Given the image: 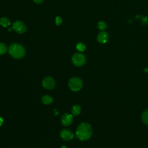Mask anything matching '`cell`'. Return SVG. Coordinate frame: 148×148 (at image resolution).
I'll use <instances>...</instances> for the list:
<instances>
[{
    "label": "cell",
    "mask_w": 148,
    "mask_h": 148,
    "mask_svg": "<svg viewBox=\"0 0 148 148\" xmlns=\"http://www.w3.org/2000/svg\"><path fill=\"white\" fill-rule=\"evenodd\" d=\"M92 135V128L90 124L86 123H81L76 131V136L80 140L88 139Z\"/></svg>",
    "instance_id": "cell-1"
},
{
    "label": "cell",
    "mask_w": 148,
    "mask_h": 148,
    "mask_svg": "<svg viewBox=\"0 0 148 148\" xmlns=\"http://www.w3.org/2000/svg\"><path fill=\"white\" fill-rule=\"evenodd\" d=\"M8 51L13 58L16 59H20L23 57L25 52L24 47L19 43H12L10 45Z\"/></svg>",
    "instance_id": "cell-2"
},
{
    "label": "cell",
    "mask_w": 148,
    "mask_h": 148,
    "mask_svg": "<svg viewBox=\"0 0 148 148\" xmlns=\"http://www.w3.org/2000/svg\"><path fill=\"white\" fill-rule=\"evenodd\" d=\"M82 85L83 83L82 80L77 77L71 78L68 83L69 87L73 91H77L80 90L82 87Z\"/></svg>",
    "instance_id": "cell-3"
},
{
    "label": "cell",
    "mask_w": 148,
    "mask_h": 148,
    "mask_svg": "<svg viewBox=\"0 0 148 148\" xmlns=\"http://www.w3.org/2000/svg\"><path fill=\"white\" fill-rule=\"evenodd\" d=\"M72 61L75 65L80 66L84 65L86 62V58L84 56L82 53H77L73 56L72 58Z\"/></svg>",
    "instance_id": "cell-4"
},
{
    "label": "cell",
    "mask_w": 148,
    "mask_h": 148,
    "mask_svg": "<svg viewBox=\"0 0 148 148\" xmlns=\"http://www.w3.org/2000/svg\"><path fill=\"white\" fill-rule=\"evenodd\" d=\"M12 29L18 34H23L27 30L25 24L21 21H16L12 24Z\"/></svg>",
    "instance_id": "cell-5"
},
{
    "label": "cell",
    "mask_w": 148,
    "mask_h": 148,
    "mask_svg": "<svg viewBox=\"0 0 148 148\" xmlns=\"http://www.w3.org/2000/svg\"><path fill=\"white\" fill-rule=\"evenodd\" d=\"M55 81L51 77H46L42 81L43 87L47 90L53 89L55 87Z\"/></svg>",
    "instance_id": "cell-6"
},
{
    "label": "cell",
    "mask_w": 148,
    "mask_h": 148,
    "mask_svg": "<svg viewBox=\"0 0 148 148\" xmlns=\"http://www.w3.org/2000/svg\"><path fill=\"white\" fill-rule=\"evenodd\" d=\"M61 124L64 126L69 125L73 121V116L72 114L66 113L61 117Z\"/></svg>",
    "instance_id": "cell-7"
},
{
    "label": "cell",
    "mask_w": 148,
    "mask_h": 148,
    "mask_svg": "<svg viewBox=\"0 0 148 148\" xmlns=\"http://www.w3.org/2000/svg\"><path fill=\"white\" fill-rule=\"evenodd\" d=\"M60 136L63 140L68 141L73 139V134L70 130L64 129L61 131Z\"/></svg>",
    "instance_id": "cell-8"
},
{
    "label": "cell",
    "mask_w": 148,
    "mask_h": 148,
    "mask_svg": "<svg viewBox=\"0 0 148 148\" xmlns=\"http://www.w3.org/2000/svg\"><path fill=\"white\" fill-rule=\"evenodd\" d=\"M108 40V35L106 32H101L97 36V40L101 44H104Z\"/></svg>",
    "instance_id": "cell-9"
},
{
    "label": "cell",
    "mask_w": 148,
    "mask_h": 148,
    "mask_svg": "<svg viewBox=\"0 0 148 148\" xmlns=\"http://www.w3.org/2000/svg\"><path fill=\"white\" fill-rule=\"evenodd\" d=\"M0 25L3 27H8L10 25V21L7 17H2L0 18Z\"/></svg>",
    "instance_id": "cell-10"
},
{
    "label": "cell",
    "mask_w": 148,
    "mask_h": 148,
    "mask_svg": "<svg viewBox=\"0 0 148 148\" xmlns=\"http://www.w3.org/2000/svg\"><path fill=\"white\" fill-rule=\"evenodd\" d=\"M42 102L45 105H49L53 102V98L49 95H44L42 98Z\"/></svg>",
    "instance_id": "cell-11"
},
{
    "label": "cell",
    "mask_w": 148,
    "mask_h": 148,
    "mask_svg": "<svg viewBox=\"0 0 148 148\" xmlns=\"http://www.w3.org/2000/svg\"><path fill=\"white\" fill-rule=\"evenodd\" d=\"M81 111V108L79 105H75L72 108V114L75 116H77L80 114Z\"/></svg>",
    "instance_id": "cell-12"
},
{
    "label": "cell",
    "mask_w": 148,
    "mask_h": 148,
    "mask_svg": "<svg viewBox=\"0 0 148 148\" xmlns=\"http://www.w3.org/2000/svg\"><path fill=\"white\" fill-rule=\"evenodd\" d=\"M142 119L145 124L148 125V110H145L143 113L142 116Z\"/></svg>",
    "instance_id": "cell-13"
},
{
    "label": "cell",
    "mask_w": 148,
    "mask_h": 148,
    "mask_svg": "<svg viewBox=\"0 0 148 148\" xmlns=\"http://www.w3.org/2000/svg\"><path fill=\"white\" fill-rule=\"evenodd\" d=\"M7 51V47L5 44L0 43V55L5 54Z\"/></svg>",
    "instance_id": "cell-14"
},
{
    "label": "cell",
    "mask_w": 148,
    "mask_h": 148,
    "mask_svg": "<svg viewBox=\"0 0 148 148\" xmlns=\"http://www.w3.org/2000/svg\"><path fill=\"white\" fill-rule=\"evenodd\" d=\"M106 27H107V25L106 23L104 21H99L98 24V28L100 30H102V31L104 30L106 28Z\"/></svg>",
    "instance_id": "cell-15"
},
{
    "label": "cell",
    "mask_w": 148,
    "mask_h": 148,
    "mask_svg": "<svg viewBox=\"0 0 148 148\" xmlns=\"http://www.w3.org/2000/svg\"><path fill=\"white\" fill-rule=\"evenodd\" d=\"M76 49L79 51H83L86 49V46L83 43L79 42L76 45Z\"/></svg>",
    "instance_id": "cell-16"
},
{
    "label": "cell",
    "mask_w": 148,
    "mask_h": 148,
    "mask_svg": "<svg viewBox=\"0 0 148 148\" xmlns=\"http://www.w3.org/2000/svg\"><path fill=\"white\" fill-rule=\"evenodd\" d=\"M62 23V18L60 16H57L56 18V24L57 25H61Z\"/></svg>",
    "instance_id": "cell-17"
},
{
    "label": "cell",
    "mask_w": 148,
    "mask_h": 148,
    "mask_svg": "<svg viewBox=\"0 0 148 148\" xmlns=\"http://www.w3.org/2000/svg\"><path fill=\"white\" fill-rule=\"evenodd\" d=\"M34 2L36 3H38V4H39V3H41L43 2L44 0H33Z\"/></svg>",
    "instance_id": "cell-18"
},
{
    "label": "cell",
    "mask_w": 148,
    "mask_h": 148,
    "mask_svg": "<svg viewBox=\"0 0 148 148\" xmlns=\"http://www.w3.org/2000/svg\"><path fill=\"white\" fill-rule=\"evenodd\" d=\"M3 122V119H2L1 117H0V126L2 124Z\"/></svg>",
    "instance_id": "cell-19"
},
{
    "label": "cell",
    "mask_w": 148,
    "mask_h": 148,
    "mask_svg": "<svg viewBox=\"0 0 148 148\" xmlns=\"http://www.w3.org/2000/svg\"><path fill=\"white\" fill-rule=\"evenodd\" d=\"M144 71L145 72H148V68H145V69H144Z\"/></svg>",
    "instance_id": "cell-20"
},
{
    "label": "cell",
    "mask_w": 148,
    "mask_h": 148,
    "mask_svg": "<svg viewBox=\"0 0 148 148\" xmlns=\"http://www.w3.org/2000/svg\"><path fill=\"white\" fill-rule=\"evenodd\" d=\"M54 112H55V113H54V114H55V115L58 114V112H56V109H54Z\"/></svg>",
    "instance_id": "cell-21"
},
{
    "label": "cell",
    "mask_w": 148,
    "mask_h": 148,
    "mask_svg": "<svg viewBox=\"0 0 148 148\" xmlns=\"http://www.w3.org/2000/svg\"><path fill=\"white\" fill-rule=\"evenodd\" d=\"M61 148H66V147L65 146H64V145H63V146H61Z\"/></svg>",
    "instance_id": "cell-22"
}]
</instances>
